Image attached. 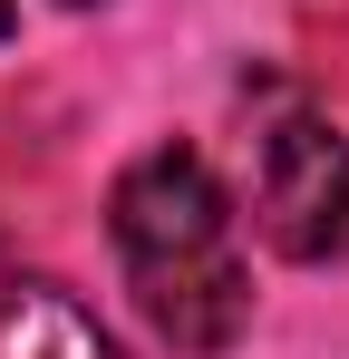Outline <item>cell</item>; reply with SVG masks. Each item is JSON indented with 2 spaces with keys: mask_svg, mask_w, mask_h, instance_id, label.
Wrapping results in <instances>:
<instances>
[{
  "mask_svg": "<svg viewBox=\"0 0 349 359\" xmlns=\"http://www.w3.org/2000/svg\"><path fill=\"white\" fill-rule=\"evenodd\" d=\"M252 233L282 262H340L349 252V136L310 97H272L252 126Z\"/></svg>",
  "mask_w": 349,
  "mask_h": 359,
  "instance_id": "7a4b0ae2",
  "label": "cell"
},
{
  "mask_svg": "<svg viewBox=\"0 0 349 359\" xmlns=\"http://www.w3.org/2000/svg\"><path fill=\"white\" fill-rule=\"evenodd\" d=\"M0 359H126V350L58 282H0Z\"/></svg>",
  "mask_w": 349,
  "mask_h": 359,
  "instance_id": "3957f363",
  "label": "cell"
},
{
  "mask_svg": "<svg viewBox=\"0 0 349 359\" xmlns=\"http://www.w3.org/2000/svg\"><path fill=\"white\" fill-rule=\"evenodd\" d=\"M10 29H20V0H0V39H10Z\"/></svg>",
  "mask_w": 349,
  "mask_h": 359,
  "instance_id": "277c9868",
  "label": "cell"
},
{
  "mask_svg": "<svg viewBox=\"0 0 349 359\" xmlns=\"http://www.w3.org/2000/svg\"><path fill=\"white\" fill-rule=\"evenodd\" d=\"M107 243L126 262V292L165 350L214 359L252 320V262L233 233V194L194 146H146L107 184Z\"/></svg>",
  "mask_w": 349,
  "mask_h": 359,
  "instance_id": "6da1fadb",
  "label": "cell"
},
{
  "mask_svg": "<svg viewBox=\"0 0 349 359\" xmlns=\"http://www.w3.org/2000/svg\"><path fill=\"white\" fill-rule=\"evenodd\" d=\"M58 10H97V0H58Z\"/></svg>",
  "mask_w": 349,
  "mask_h": 359,
  "instance_id": "5b68a950",
  "label": "cell"
}]
</instances>
